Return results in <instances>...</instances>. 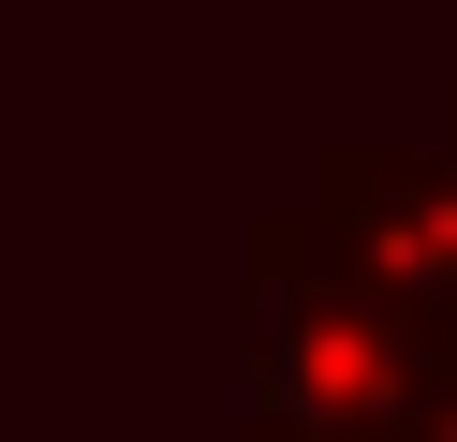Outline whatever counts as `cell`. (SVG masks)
<instances>
[{
    "mask_svg": "<svg viewBox=\"0 0 457 442\" xmlns=\"http://www.w3.org/2000/svg\"><path fill=\"white\" fill-rule=\"evenodd\" d=\"M325 251L354 265L369 295L457 324V147L443 163H398V147H325V192H310Z\"/></svg>",
    "mask_w": 457,
    "mask_h": 442,
    "instance_id": "cell-1",
    "label": "cell"
}]
</instances>
